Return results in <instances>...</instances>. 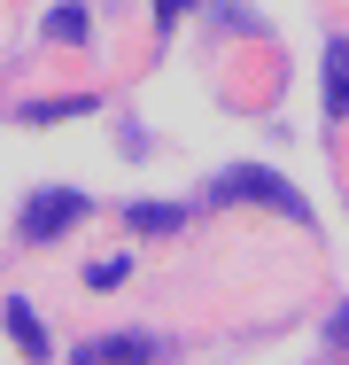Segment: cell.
<instances>
[{"label":"cell","instance_id":"obj_1","mask_svg":"<svg viewBox=\"0 0 349 365\" xmlns=\"http://www.w3.org/2000/svg\"><path fill=\"white\" fill-rule=\"evenodd\" d=\"M78 218H85V195H70V187H47V195H31V202H24V218H16V241L47 249V241H63Z\"/></svg>","mask_w":349,"mask_h":365},{"label":"cell","instance_id":"obj_2","mask_svg":"<svg viewBox=\"0 0 349 365\" xmlns=\"http://www.w3.org/2000/svg\"><path fill=\"white\" fill-rule=\"evenodd\" d=\"M241 195L272 202V210H287V218H311V210H303V195H295V187H279V171H256V163H241V171H225V179H217V202H241Z\"/></svg>","mask_w":349,"mask_h":365},{"label":"cell","instance_id":"obj_3","mask_svg":"<svg viewBox=\"0 0 349 365\" xmlns=\"http://www.w3.org/2000/svg\"><path fill=\"white\" fill-rule=\"evenodd\" d=\"M155 358V342L147 334H101V342H78L70 365H147Z\"/></svg>","mask_w":349,"mask_h":365},{"label":"cell","instance_id":"obj_4","mask_svg":"<svg viewBox=\"0 0 349 365\" xmlns=\"http://www.w3.org/2000/svg\"><path fill=\"white\" fill-rule=\"evenodd\" d=\"M8 334H16V350H24L31 365H47V358H55V350H47V327H39V311H31L24 295H8Z\"/></svg>","mask_w":349,"mask_h":365},{"label":"cell","instance_id":"obj_5","mask_svg":"<svg viewBox=\"0 0 349 365\" xmlns=\"http://www.w3.org/2000/svg\"><path fill=\"white\" fill-rule=\"evenodd\" d=\"M326 117H349V39L326 47Z\"/></svg>","mask_w":349,"mask_h":365},{"label":"cell","instance_id":"obj_6","mask_svg":"<svg viewBox=\"0 0 349 365\" xmlns=\"http://www.w3.org/2000/svg\"><path fill=\"white\" fill-rule=\"evenodd\" d=\"M125 225H132V233H179V225H187V210H179V202H132V210H125Z\"/></svg>","mask_w":349,"mask_h":365},{"label":"cell","instance_id":"obj_7","mask_svg":"<svg viewBox=\"0 0 349 365\" xmlns=\"http://www.w3.org/2000/svg\"><path fill=\"white\" fill-rule=\"evenodd\" d=\"M85 109H93V101L78 93V101H39V109H24V117H31V125H55V117H85Z\"/></svg>","mask_w":349,"mask_h":365},{"label":"cell","instance_id":"obj_8","mask_svg":"<svg viewBox=\"0 0 349 365\" xmlns=\"http://www.w3.org/2000/svg\"><path fill=\"white\" fill-rule=\"evenodd\" d=\"M47 39H85V8H55L47 16Z\"/></svg>","mask_w":349,"mask_h":365},{"label":"cell","instance_id":"obj_9","mask_svg":"<svg viewBox=\"0 0 349 365\" xmlns=\"http://www.w3.org/2000/svg\"><path fill=\"white\" fill-rule=\"evenodd\" d=\"M125 272H132V257H109V264H93V288H117Z\"/></svg>","mask_w":349,"mask_h":365},{"label":"cell","instance_id":"obj_10","mask_svg":"<svg viewBox=\"0 0 349 365\" xmlns=\"http://www.w3.org/2000/svg\"><path fill=\"white\" fill-rule=\"evenodd\" d=\"M179 16H187V0H155V24H163V31H171Z\"/></svg>","mask_w":349,"mask_h":365},{"label":"cell","instance_id":"obj_11","mask_svg":"<svg viewBox=\"0 0 349 365\" xmlns=\"http://www.w3.org/2000/svg\"><path fill=\"white\" fill-rule=\"evenodd\" d=\"M334 342H342V350H349V311H334Z\"/></svg>","mask_w":349,"mask_h":365}]
</instances>
